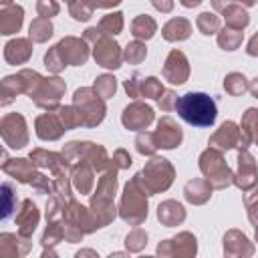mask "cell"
<instances>
[{
	"label": "cell",
	"instance_id": "1",
	"mask_svg": "<svg viewBox=\"0 0 258 258\" xmlns=\"http://www.w3.org/2000/svg\"><path fill=\"white\" fill-rule=\"evenodd\" d=\"M175 111L187 125L194 127H212L218 117L216 101L206 93H194V91L177 99Z\"/></svg>",
	"mask_w": 258,
	"mask_h": 258
},
{
	"label": "cell",
	"instance_id": "2",
	"mask_svg": "<svg viewBox=\"0 0 258 258\" xmlns=\"http://www.w3.org/2000/svg\"><path fill=\"white\" fill-rule=\"evenodd\" d=\"M147 189L141 183V175L135 173L121 196V204H119V216L121 220H125L131 226H139L145 218H147Z\"/></svg>",
	"mask_w": 258,
	"mask_h": 258
},
{
	"label": "cell",
	"instance_id": "3",
	"mask_svg": "<svg viewBox=\"0 0 258 258\" xmlns=\"http://www.w3.org/2000/svg\"><path fill=\"white\" fill-rule=\"evenodd\" d=\"M85 40L93 42V56L97 60V64H101L103 69H119L123 62V50L121 46L111 38V34L103 32L99 26H91L85 30Z\"/></svg>",
	"mask_w": 258,
	"mask_h": 258
},
{
	"label": "cell",
	"instance_id": "4",
	"mask_svg": "<svg viewBox=\"0 0 258 258\" xmlns=\"http://www.w3.org/2000/svg\"><path fill=\"white\" fill-rule=\"evenodd\" d=\"M200 171L216 189H224L234 183V173L224 161V155L216 147H208L200 155Z\"/></svg>",
	"mask_w": 258,
	"mask_h": 258
},
{
	"label": "cell",
	"instance_id": "5",
	"mask_svg": "<svg viewBox=\"0 0 258 258\" xmlns=\"http://www.w3.org/2000/svg\"><path fill=\"white\" fill-rule=\"evenodd\" d=\"M73 105L81 115V121L85 127H97L105 119V99L99 97V93L93 87L77 89L73 97Z\"/></svg>",
	"mask_w": 258,
	"mask_h": 258
},
{
	"label": "cell",
	"instance_id": "6",
	"mask_svg": "<svg viewBox=\"0 0 258 258\" xmlns=\"http://www.w3.org/2000/svg\"><path fill=\"white\" fill-rule=\"evenodd\" d=\"M139 175H141V183L145 185L147 194L153 196V194L165 191L171 185L175 169L167 159L151 157V161H147V165L143 167V171H139Z\"/></svg>",
	"mask_w": 258,
	"mask_h": 258
},
{
	"label": "cell",
	"instance_id": "7",
	"mask_svg": "<svg viewBox=\"0 0 258 258\" xmlns=\"http://www.w3.org/2000/svg\"><path fill=\"white\" fill-rule=\"evenodd\" d=\"M250 137L244 133V129L240 125H236L234 121H224L220 125V129L210 137V147H216L220 151L224 149H248L250 145Z\"/></svg>",
	"mask_w": 258,
	"mask_h": 258
},
{
	"label": "cell",
	"instance_id": "8",
	"mask_svg": "<svg viewBox=\"0 0 258 258\" xmlns=\"http://www.w3.org/2000/svg\"><path fill=\"white\" fill-rule=\"evenodd\" d=\"M67 91V85L64 81H60L58 77H48V79H42L40 85L36 87V91L30 95V99H34V103L42 109H56L58 103H60V97L64 95Z\"/></svg>",
	"mask_w": 258,
	"mask_h": 258
},
{
	"label": "cell",
	"instance_id": "9",
	"mask_svg": "<svg viewBox=\"0 0 258 258\" xmlns=\"http://www.w3.org/2000/svg\"><path fill=\"white\" fill-rule=\"evenodd\" d=\"M153 119H155L153 109L145 103H139V101L127 105L123 109V115H121V123L129 131H143L153 123Z\"/></svg>",
	"mask_w": 258,
	"mask_h": 258
},
{
	"label": "cell",
	"instance_id": "10",
	"mask_svg": "<svg viewBox=\"0 0 258 258\" xmlns=\"http://www.w3.org/2000/svg\"><path fill=\"white\" fill-rule=\"evenodd\" d=\"M161 75H163V79H165L167 83H171V85H183V83L187 81V77H189V62H187V56H185L181 50L173 48V50L167 54L165 62H163Z\"/></svg>",
	"mask_w": 258,
	"mask_h": 258
},
{
	"label": "cell",
	"instance_id": "11",
	"mask_svg": "<svg viewBox=\"0 0 258 258\" xmlns=\"http://www.w3.org/2000/svg\"><path fill=\"white\" fill-rule=\"evenodd\" d=\"M234 183L242 191H248L258 183V167L248 149H240L238 153V171L234 173Z\"/></svg>",
	"mask_w": 258,
	"mask_h": 258
},
{
	"label": "cell",
	"instance_id": "12",
	"mask_svg": "<svg viewBox=\"0 0 258 258\" xmlns=\"http://www.w3.org/2000/svg\"><path fill=\"white\" fill-rule=\"evenodd\" d=\"M153 135H155L157 147H161V149H175L183 139L181 127L169 115H165L157 121V129L153 131Z\"/></svg>",
	"mask_w": 258,
	"mask_h": 258
},
{
	"label": "cell",
	"instance_id": "13",
	"mask_svg": "<svg viewBox=\"0 0 258 258\" xmlns=\"http://www.w3.org/2000/svg\"><path fill=\"white\" fill-rule=\"evenodd\" d=\"M62 60L67 64H75V67H81L87 62L89 58V46H87V40L85 38H75V36H67L62 38L58 44H56Z\"/></svg>",
	"mask_w": 258,
	"mask_h": 258
},
{
	"label": "cell",
	"instance_id": "14",
	"mask_svg": "<svg viewBox=\"0 0 258 258\" xmlns=\"http://www.w3.org/2000/svg\"><path fill=\"white\" fill-rule=\"evenodd\" d=\"M198 252V244H196V236H191L189 232H181L171 240H163L157 246V254L159 256H173V254H183V256H194Z\"/></svg>",
	"mask_w": 258,
	"mask_h": 258
},
{
	"label": "cell",
	"instance_id": "15",
	"mask_svg": "<svg viewBox=\"0 0 258 258\" xmlns=\"http://www.w3.org/2000/svg\"><path fill=\"white\" fill-rule=\"evenodd\" d=\"M34 125H36V135L42 141H54V139H58L67 131L62 121H60V117L54 115V113H44V115L36 117Z\"/></svg>",
	"mask_w": 258,
	"mask_h": 258
},
{
	"label": "cell",
	"instance_id": "16",
	"mask_svg": "<svg viewBox=\"0 0 258 258\" xmlns=\"http://www.w3.org/2000/svg\"><path fill=\"white\" fill-rule=\"evenodd\" d=\"M224 254H228V256H252L254 248L242 232L230 230L224 236Z\"/></svg>",
	"mask_w": 258,
	"mask_h": 258
},
{
	"label": "cell",
	"instance_id": "17",
	"mask_svg": "<svg viewBox=\"0 0 258 258\" xmlns=\"http://www.w3.org/2000/svg\"><path fill=\"white\" fill-rule=\"evenodd\" d=\"M157 220L163 226H179L185 220V208L175 200H165L157 206Z\"/></svg>",
	"mask_w": 258,
	"mask_h": 258
},
{
	"label": "cell",
	"instance_id": "18",
	"mask_svg": "<svg viewBox=\"0 0 258 258\" xmlns=\"http://www.w3.org/2000/svg\"><path fill=\"white\" fill-rule=\"evenodd\" d=\"M212 183L204 177V179H189L183 187V198L189 202V204H206L210 198H212Z\"/></svg>",
	"mask_w": 258,
	"mask_h": 258
},
{
	"label": "cell",
	"instance_id": "19",
	"mask_svg": "<svg viewBox=\"0 0 258 258\" xmlns=\"http://www.w3.org/2000/svg\"><path fill=\"white\" fill-rule=\"evenodd\" d=\"M161 34H163V38H165L167 42L185 40V38H189V34H191V22H189L187 18H181V16L171 18L169 22L163 24Z\"/></svg>",
	"mask_w": 258,
	"mask_h": 258
},
{
	"label": "cell",
	"instance_id": "20",
	"mask_svg": "<svg viewBox=\"0 0 258 258\" xmlns=\"http://www.w3.org/2000/svg\"><path fill=\"white\" fill-rule=\"evenodd\" d=\"M71 179H73V185L81 194H91L93 183H95V179H93V165L89 161H77L73 165Z\"/></svg>",
	"mask_w": 258,
	"mask_h": 258
},
{
	"label": "cell",
	"instance_id": "21",
	"mask_svg": "<svg viewBox=\"0 0 258 258\" xmlns=\"http://www.w3.org/2000/svg\"><path fill=\"white\" fill-rule=\"evenodd\" d=\"M91 212L95 214L99 228L107 226L115 216H117V208L113 204V198H103V196H93L91 198Z\"/></svg>",
	"mask_w": 258,
	"mask_h": 258
},
{
	"label": "cell",
	"instance_id": "22",
	"mask_svg": "<svg viewBox=\"0 0 258 258\" xmlns=\"http://www.w3.org/2000/svg\"><path fill=\"white\" fill-rule=\"evenodd\" d=\"M16 222H18V234L22 238H28L34 232V228L38 224V210L30 200L22 202V212L16 216Z\"/></svg>",
	"mask_w": 258,
	"mask_h": 258
},
{
	"label": "cell",
	"instance_id": "23",
	"mask_svg": "<svg viewBox=\"0 0 258 258\" xmlns=\"http://www.w3.org/2000/svg\"><path fill=\"white\" fill-rule=\"evenodd\" d=\"M32 54V46L26 38H16V40H10L4 48V58L12 64H22L30 58Z\"/></svg>",
	"mask_w": 258,
	"mask_h": 258
},
{
	"label": "cell",
	"instance_id": "24",
	"mask_svg": "<svg viewBox=\"0 0 258 258\" xmlns=\"http://www.w3.org/2000/svg\"><path fill=\"white\" fill-rule=\"evenodd\" d=\"M2 167H4L6 173H12L18 181H24V183H32L36 179V175H38L34 171V165L28 159H12V165L6 161Z\"/></svg>",
	"mask_w": 258,
	"mask_h": 258
},
{
	"label": "cell",
	"instance_id": "25",
	"mask_svg": "<svg viewBox=\"0 0 258 258\" xmlns=\"http://www.w3.org/2000/svg\"><path fill=\"white\" fill-rule=\"evenodd\" d=\"M222 16L226 20V26L230 28H236V30H242L248 26L250 22V14L246 12V8L242 4H228L224 10H222Z\"/></svg>",
	"mask_w": 258,
	"mask_h": 258
},
{
	"label": "cell",
	"instance_id": "26",
	"mask_svg": "<svg viewBox=\"0 0 258 258\" xmlns=\"http://www.w3.org/2000/svg\"><path fill=\"white\" fill-rule=\"evenodd\" d=\"M155 32H157V22L151 16L139 14L137 18H133V22H131V34L137 40H149Z\"/></svg>",
	"mask_w": 258,
	"mask_h": 258
},
{
	"label": "cell",
	"instance_id": "27",
	"mask_svg": "<svg viewBox=\"0 0 258 258\" xmlns=\"http://www.w3.org/2000/svg\"><path fill=\"white\" fill-rule=\"evenodd\" d=\"M22 8L20 6H10L4 8L2 12V34H14L22 26Z\"/></svg>",
	"mask_w": 258,
	"mask_h": 258
},
{
	"label": "cell",
	"instance_id": "28",
	"mask_svg": "<svg viewBox=\"0 0 258 258\" xmlns=\"http://www.w3.org/2000/svg\"><path fill=\"white\" fill-rule=\"evenodd\" d=\"M242 40H244L242 30H236V28L226 26V28H222L218 32V46L222 50H236L242 44Z\"/></svg>",
	"mask_w": 258,
	"mask_h": 258
},
{
	"label": "cell",
	"instance_id": "29",
	"mask_svg": "<svg viewBox=\"0 0 258 258\" xmlns=\"http://www.w3.org/2000/svg\"><path fill=\"white\" fill-rule=\"evenodd\" d=\"M52 36V22L50 18H36L30 24V40L34 42H46Z\"/></svg>",
	"mask_w": 258,
	"mask_h": 258
},
{
	"label": "cell",
	"instance_id": "30",
	"mask_svg": "<svg viewBox=\"0 0 258 258\" xmlns=\"http://www.w3.org/2000/svg\"><path fill=\"white\" fill-rule=\"evenodd\" d=\"M248 87H250V83H248V79H246L242 73H230V75L224 79V89H226V93H230L232 97H238V95L246 93Z\"/></svg>",
	"mask_w": 258,
	"mask_h": 258
},
{
	"label": "cell",
	"instance_id": "31",
	"mask_svg": "<svg viewBox=\"0 0 258 258\" xmlns=\"http://www.w3.org/2000/svg\"><path fill=\"white\" fill-rule=\"evenodd\" d=\"M240 127H242V129H244V133L250 137V141L258 145V109L250 107V109L244 113Z\"/></svg>",
	"mask_w": 258,
	"mask_h": 258
},
{
	"label": "cell",
	"instance_id": "32",
	"mask_svg": "<svg viewBox=\"0 0 258 258\" xmlns=\"http://www.w3.org/2000/svg\"><path fill=\"white\" fill-rule=\"evenodd\" d=\"M196 26L206 36L216 34V32H220V16H216L214 12H202L196 20Z\"/></svg>",
	"mask_w": 258,
	"mask_h": 258
},
{
	"label": "cell",
	"instance_id": "33",
	"mask_svg": "<svg viewBox=\"0 0 258 258\" xmlns=\"http://www.w3.org/2000/svg\"><path fill=\"white\" fill-rule=\"evenodd\" d=\"M163 85L159 79L155 77H147V79H141V85H139V97H147V99H159L163 95Z\"/></svg>",
	"mask_w": 258,
	"mask_h": 258
},
{
	"label": "cell",
	"instance_id": "34",
	"mask_svg": "<svg viewBox=\"0 0 258 258\" xmlns=\"http://www.w3.org/2000/svg\"><path fill=\"white\" fill-rule=\"evenodd\" d=\"M145 56H147V48H145V44L141 42V40H133V42H129L127 46H125V50H123V58L129 62V64H139L141 60H145Z\"/></svg>",
	"mask_w": 258,
	"mask_h": 258
},
{
	"label": "cell",
	"instance_id": "35",
	"mask_svg": "<svg viewBox=\"0 0 258 258\" xmlns=\"http://www.w3.org/2000/svg\"><path fill=\"white\" fill-rule=\"evenodd\" d=\"M93 89L99 93V97L109 99V97H113L115 91H117V79H115L113 75H101V77L95 79Z\"/></svg>",
	"mask_w": 258,
	"mask_h": 258
},
{
	"label": "cell",
	"instance_id": "36",
	"mask_svg": "<svg viewBox=\"0 0 258 258\" xmlns=\"http://www.w3.org/2000/svg\"><path fill=\"white\" fill-rule=\"evenodd\" d=\"M99 28L107 34H119L123 30V14L121 12H111V14H105L99 22Z\"/></svg>",
	"mask_w": 258,
	"mask_h": 258
},
{
	"label": "cell",
	"instance_id": "37",
	"mask_svg": "<svg viewBox=\"0 0 258 258\" xmlns=\"http://www.w3.org/2000/svg\"><path fill=\"white\" fill-rule=\"evenodd\" d=\"M135 147H137V151L141 155H153L159 149L157 143H155V135L149 133V131H145V129L135 137Z\"/></svg>",
	"mask_w": 258,
	"mask_h": 258
},
{
	"label": "cell",
	"instance_id": "38",
	"mask_svg": "<svg viewBox=\"0 0 258 258\" xmlns=\"http://www.w3.org/2000/svg\"><path fill=\"white\" fill-rule=\"evenodd\" d=\"M145 244H147V232L141 230V228L131 230L125 238V246H127L129 252H141L145 248Z\"/></svg>",
	"mask_w": 258,
	"mask_h": 258
},
{
	"label": "cell",
	"instance_id": "39",
	"mask_svg": "<svg viewBox=\"0 0 258 258\" xmlns=\"http://www.w3.org/2000/svg\"><path fill=\"white\" fill-rule=\"evenodd\" d=\"M93 10H95V8H93L87 0H75V2L69 4L71 16H73L75 20H79V22H87V20L93 16Z\"/></svg>",
	"mask_w": 258,
	"mask_h": 258
},
{
	"label": "cell",
	"instance_id": "40",
	"mask_svg": "<svg viewBox=\"0 0 258 258\" xmlns=\"http://www.w3.org/2000/svg\"><path fill=\"white\" fill-rule=\"evenodd\" d=\"M58 117H60V121H62V125H64L67 131H69V129H75V127H79V125H83L81 115H79V111L75 109V105H71V107H60Z\"/></svg>",
	"mask_w": 258,
	"mask_h": 258
},
{
	"label": "cell",
	"instance_id": "41",
	"mask_svg": "<svg viewBox=\"0 0 258 258\" xmlns=\"http://www.w3.org/2000/svg\"><path fill=\"white\" fill-rule=\"evenodd\" d=\"M44 64H46V69H48L50 73H60V71L67 67V62L62 60V56H60V52H58L56 46H52V48L44 54Z\"/></svg>",
	"mask_w": 258,
	"mask_h": 258
},
{
	"label": "cell",
	"instance_id": "42",
	"mask_svg": "<svg viewBox=\"0 0 258 258\" xmlns=\"http://www.w3.org/2000/svg\"><path fill=\"white\" fill-rule=\"evenodd\" d=\"M36 10H38V14H40L42 18H50V16H56L60 8H58L56 0H38Z\"/></svg>",
	"mask_w": 258,
	"mask_h": 258
},
{
	"label": "cell",
	"instance_id": "43",
	"mask_svg": "<svg viewBox=\"0 0 258 258\" xmlns=\"http://www.w3.org/2000/svg\"><path fill=\"white\" fill-rule=\"evenodd\" d=\"M157 103H159L161 111H171V109H175L177 97H175V93H173L171 89H167V91H163V95L157 99Z\"/></svg>",
	"mask_w": 258,
	"mask_h": 258
},
{
	"label": "cell",
	"instance_id": "44",
	"mask_svg": "<svg viewBox=\"0 0 258 258\" xmlns=\"http://www.w3.org/2000/svg\"><path fill=\"white\" fill-rule=\"evenodd\" d=\"M139 85H141V77L135 73L131 79L125 81L123 87H125V91H127V95H129L131 99H137V97H139Z\"/></svg>",
	"mask_w": 258,
	"mask_h": 258
},
{
	"label": "cell",
	"instance_id": "45",
	"mask_svg": "<svg viewBox=\"0 0 258 258\" xmlns=\"http://www.w3.org/2000/svg\"><path fill=\"white\" fill-rule=\"evenodd\" d=\"M113 163L117 165V169H125L131 165V155L125 151V149H117L113 153Z\"/></svg>",
	"mask_w": 258,
	"mask_h": 258
},
{
	"label": "cell",
	"instance_id": "46",
	"mask_svg": "<svg viewBox=\"0 0 258 258\" xmlns=\"http://www.w3.org/2000/svg\"><path fill=\"white\" fill-rule=\"evenodd\" d=\"M2 191H4V206H2V218L6 220L10 216V210H12V191H10V183H4L2 185Z\"/></svg>",
	"mask_w": 258,
	"mask_h": 258
},
{
	"label": "cell",
	"instance_id": "47",
	"mask_svg": "<svg viewBox=\"0 0 258 258\" xmlns=\"http://www.w3.org/2000/svg\"><path fill=\"white\" fill-rule=\"evenodd\" d=\"M232 2H238V4H242V6H254V4H256V0H212V6L222 12V10H224L228 4H232Z\"/></svg>",
	"mask_w": 258,
	"mask_h": 258
},
{
	"label": "cell",
	"instance_id": "48",
	"mask_svg": "<svg viewBox=\"0 0 258 258\" xmlns=\"http://www.w3.org/2000/svg\"><path fill=\"white\" fill-rule=\"evenodd\" d=\"M93 8H113L117 4H121L123 0H87Z\"/></svg>",
	"mask_w": 258,
	"mask_h": 258
},
{
	"label": "cell",
	"instance_id": "49",
	"mask_svg": "<svg viewBox=\"0 0 258 258\" xmlns=\"http://www.w3.org/2000/svg\"><path fill=\"white\" fill-rule=\"evenodd\" d=\"M151 4L159 12H171V8H173V0H151Z\"/></svg>",
	"mask_w": 258,
	"mask_h": 258
},
{
	"label": "cell",
	"instance_id": "50",
	"mask_svg": "<svg viewBox=\"0 0 258 258\" xmlns=\"http://www.w3.org/2000/svg\"><path fill=\"white\" fill-rule=\"evenodd\" d=\"M246 52L250 54V56H258V32L250 38V42H248V48H246Z\"/></svg>",
	"mask_w": 258,
	"mask_h": 258
},
{
	"label": "cell",
	"instance_id": "51",
	"mask_svg": "<svg viewBox=\"0 0 258 258\" xmlns=\"http://www.w3.org/2000/svg\"><path fill=\"white\" fill-rule=\"evenodd\" d=\"M248 91H250V93H252V95H254V97L258 99V77H256V79H254V81L250 83V87H248Z\"/></svg>",
	"mask_w": 258,
	"mask_h": 258
},
{
	"label": "cell",
	"instance_id": "52",
	"mask_svg": "<svg viewBox=\"0 0 258 258\" xmlns=\"http://www.w3.org/2000/svg\"><path fill=\"white\" fill-rule=\"evenodd\" d=\"M181 2V6H185V8H194V6H198L202 0H179Z\"/></svg>",
	"mask_w": 258,
	"mask_h": 258
},
{
	"label": "cell",
	"instance_id": "53",
	"mask_svg": "<svg viewBox=\"0 0 258 258\" xmlns=\"http://www.w3.org/2000/svg\"><path fill=\"white\" fill-rule=\"evenodd\" d=\"M8 2H10V0H2V4H4V6H6V4H8Z\"/></svg>",
	"mask_w": 258,
	"mask_h": 258
},
{
	"label": "cell",
	"instance_id": "54",
	"mask_svg": "<svg viewBox=\"0 0 258 258\" xmlns=\"http://www.w3.org/2000/svg\"><path fill=\"white\" fill-rule=\"evenodd\" d=\"M256 240H258V224H256Z\"/></svg>",
	"mask_w": 258,
	"mask_h": 258
},
{
	"label": "cell",
	"instance_id": "55",
	"mask_svg": "<svg viewBox=\"0 0 258 258\" xmlns=\"http://www.w3.org/2000/svg\"><path fill=\"white\" fill-rule=\"evenodd\" d=\"M64 2H67V4H71V2H75V0H64Z\"/></svg>",
	"mask_w": 258,
	"mask_h": 258
}]
</instances>
